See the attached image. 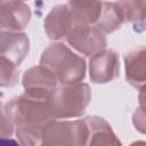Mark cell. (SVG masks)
I'll return each mask as SVG.
<instances>
[{"label":"cell","mask_w":146,"mask_h":146,"mask_svg":"<svg viewBox=\"0 0 146 146\" xmlns=\"http://www.w3.org/2000/svg\"><path fill=\"white\" fill-rule=\"evenodd\" d=\"M40 63L63 84L79 82L84 78V59L62 43L50 44L43 51Z\"/></svg>","instance_id":"1"},{"label":"cell","mask_w":146,"mask_h":146,"mask_svg":"<svg viewBox=\"0 0 146 146\" xmlns=\"http://www.w3.org/2000/svg\"><path fill=\"white\" fill-rule=\"evenodd\" d=\"M90 100V89L86 83L72 82L51 92L50 104L55 117L78 116L82 114Z\"/></svg>","instance_id":"2"},{"label":"cell","mask_w":146,"mask_h":146,"mask_svg":"<svg viewBox=\"0 0 146 146\" xmlns=\"http://www.w3.org/2000/svg\"><path fill=\"white\" fill-rule=\"evenodd\" d=\"M68 43L84 55H94L106 46V39L97 27L75 24L67 34Z\"/></svg>","instance_id":"3"},{"label":"cell","mask_w":146,"mask_h":146,"mask_svg":"<svg viewBox=\"0 0 146 146\" xmlns=\"http://www.w3.org/2000/svg\"><path fill=\"white\" fill-rule=\"evenodd\" d=\"M119 57L112 50H99L90 59V79L95 83H105L119 75Z\"/></svg>","instance_id":"4"},{"label":"cell","mask_w":146,"mask_h":146,"mask_svg":"<svg viewBox=\"0 0 146 146\" xmlns=\"http://www.w3.org/2000/svg\"><path fill=\"white\" fill-rule=\"evenodd\" d=\"M30 18V8L22 1L9 0L0 6V27L18 31L29 24Z\"/></svg>","instance_id":"5"},{"label":"cell","mask_w":146,"mask_h":146,"mask_svg":"<svg viewBox=\"0 0 146 146\" xmlns=\"http://www.w3.org/2000/svg\"><path fill=\"white\" fill-rule=\"evenodd\" d=\"M29 39L26 34L13 31L0 33V55L19 65L26 57Z\"/></svg>","instance_id":"6"},{"label":"cell","mask_w":146,"mask_h":146,"mask_svg":"<svg viewBox=\"0 0 146 146\" xmlns=\"http://www.w3.org/2000/svg\"><path fill=\"white\" fill-rule=\"evenodd\" d=\"M73 23L68 7L64 5L56 6L51 9L44 19V30L50 39H60L67 36Z\"/></svg>","instance_id":"7"},{"label":"cell","mask_w":146,"mask_h":146,"mask_svg":"<svg viewBox=\"0 0 146 146\" xmlns=\"http://www.w3.org/2000/svg\"><path fill=\"white\" fill-rule=\"evenodd\" d=\"M56 76L44 66H34L25 72L23 78V84L26 90L52 92L56 88Z\"/></svg>","instance_id":"8"},{"label":"cell","mask_w":146,"mask_h":146,"mask_svg":"<svg viewBox=\"0 0 146 146\" xmlns=\"http://www.w3.org/2000/svg\"><path fill=\"white\" fill-rule=\"evenodd\" d=\"M68 5L73 22L86 25L96 24L103 8L100 0H70Z\"/></svg>","instance_id":"9"},{"label":"cell","mask_w":146,"mask_h":146,"mask_svg":"<svg viewBox=\"0 0 146 146\" xmlns=\"http://www.w3.org/2000/svg\"><path fill=\"white\" fill-rule=\"evenodd\" d=\"M122 19L123 16L117 3L103 2V8L96 23V27L103 32H113L121 25Z\"/></svg>","instance_id":"10"},{"label":"cell","mask_w":146,"mask_h":146,"mask_svg":"<svg viewBox=\"0 0 146 146\" xmlns=\"http://www.w3.org/2000/svg\"><path fill=\"white\" fill-rule=\"evenodd\" d=\"M127 79L132 84H143L145 81L144 71V48L138 51L131 52L125 57Z\"/></svg>","instance_id":"11"},{"label":"cell","mask_w":146,"mask_h":146,"mask_svg":"<svg viewBox=\"0 0 146 146\" xmlns=\"http://www.w3.org/2000/svg\"><path fill=\"white\" fill-rule=\"evenodd\" d=\"M18 80L16 64L7 57L0 55V87L14 86Z\"/></svg>","instance_id":"12"},{"label":"cell","mask_w":146,"mask_h":146,"mask_svg":"<svg viewBox=\"0 0 146 146\" xmlns=\"http://www.w3.org/2000/svg\"><path fill=\"white\" fill-rule=\"evenodd\" d=\"M123 18L139 21L144 18V0H121L119 3Z\"/></svg>","instance_id":"13"},{"label":"cell","mask_w":146,"mask_h":146,"mask_svg":"<svg viewBox=\"0 0 146 146\" xmlns=\"http://www.w3.org/2000/svg\"><path fill=\"white\" fill-rule=\"evenodd\" d=\"M6 2V0H0V6L2 5V3H5Z\"/></svg>","instance_id":"14"}]
</instances>
